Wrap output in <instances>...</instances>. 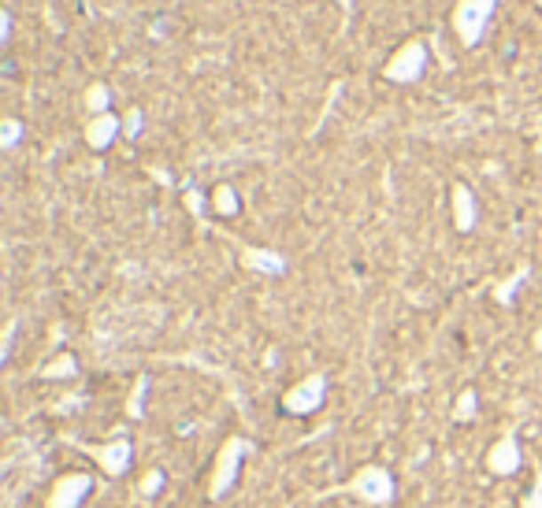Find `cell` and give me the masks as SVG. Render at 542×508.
I'll list each match as a JSON object with an SVG mask.
<instances>
[{
  "label": "cell",
  "mask_w": 542,
  "mask_h": 508,
  "mask_svg": "<svg viewBox=\"0 0 542 508\" xmlns=\"http://www.w3.org/2000/svg\"><path fill=\"white\" fill-rule=\"evenodd\" d=\"M249 453H253V441L242 438V434H231V438L223 441L219 453H216V460H212V472H208V482H204L208 501H223L227 494L235 490L238 479H242V468H245Z\"/></svg>",
  "instance_id": "1"
},
{
  "label": "cell",
  "mask_w": 542,
  "mask_h": 508,
  "mask_svg": "<svg viewBox=\"0 0 542 508\" xmlns=\"http://www.w3.org/2000/svg\"><path fill=\"white\" fill-rule=\"evenodd\" d=\"M494 8L498 0H457L453 4V15H450V27L457 34L465 49H479L487 37V27L494 19Z\"/></svg>",
  "instance_id": "2"
},
{
  "label": "cell",
  "mask_w": 542,
  "mask_h": 508,
  "mask_svg": "<svg viewBox=\"0 0 542 508\" xmlns=\"http://www.w3.org/2000/svg\"><path fill=\"white\" fill-rule=\"evenodd\" d=\"M427 63H431V49L424 37H409L402 41L394 56L383 63V78L394 82V86H412V82H420L427 75Z\"/></svg>",
  "instance_id": "3"
},
{
  "label": "cell",
  "mask_w": 542,
  "mask_h": 508,
  "mask_svg": "<svg viewBox=\"0 0 542 508\" xmlns=\"http://www.w3.org/2000/svg\"><path fill=\"white\" fill-rule=\"evenodd\" d=\"M346 490L357 501L371 504V508H387L394 497H398V482H394V472L383 468V464H364V468H357L349 475Z\"/></svg>",
  "instance_id": "4"
},
{
  "label": "cell",
  "mask_w": 542,
  "mask_h": 508,
  "mask_svg": "<svg viewBox=\"0 0 542 508\" xmlns=\"http://www.w3.org/2000/svg\"><path fill=\"white\" fill-rule=\"evenodd\" d=\"M327 390H331L327 375L323 371H312V375L298 378L294 386H286V393H283V412L286 416H298V419L320 412L323 401H327Z\"/></svg>",
  "instance_id": "5"
},
{
  "label": "cell",
  "mask_w": 542,
  "mask_h": 508,
  "mask_svg": "<svg viewBox=\"0 0 542 508\" xmlns=\"http://www.w3.org/2000/svg\"><path fill=\"white\" fill-rule=\"evenodd\" d=\"M82 453H86L108 479H123L134 464V446L127 438H112V441H100V446H82Z\"/></svg>",
  "instance_id": "6"
},
{
  "label": "cell",
  "mask_w": 542,
  "mask_h": 508,
  "mask_svg": "<svg viewBox=\"0 0 542 508\" xmlns=\"http://www.w3.org/2000/svg\"><path fill=\"white\" fill-rule=\"evenodd\" d=\"M93 475L90 472H64L52 486H49V497L45 508H82L86 497L93 494Z\"/></svg>",
  "instance_id": "7"
},
{
  "label": "cell",
  "mask_w": 542,
  "mask_h": 508,
  "mask_svg": "<svg viewBox=\"0 0 542 508\" xmlns=\"http://www.w3.org/2000/svg\"><path fill=\"white\" fill-rule=\"evenodd\" d=\"M483 464H487V472L498 475V479L516 475V472H520V464H524V449H520L516 431H506L502 438H494V441H490V449H487V456H483Z\"/></svg>",
  "instance_id": "8"
},
{
  "label": "cell",
  "mask_w": 542,
  "mask_h": 508,
  "mask_svg": "<svg viewBox=\"0 0 542 508\" xmlns=\"http://www.w3.org/2000/svg\"><path fill=\"white\" fill-rule=\"evenodd\" d=\"M450 216H453L457 234H472V230L479 226V201H475L468 182H453L450 186Z\"/></svg>",
  "instance_id": "9"
},
{
  "label": "cell",
  "mask_w": 542,
  "mask_h": 508,
  "mask_svg": "<svg viewBox=\"0 0 542 508\" xmlns=\"http://www.w3.org/2000/svg\"><path fill=\"white\" fill-rule=\"evenodd\" d=\"M116 138H123V115H116V112L90 115L86 126H82V141H86L93 153L112 149V141H116Z\"/></svg>",
  "instance_id": "10"
},
{
  "label": "cell",
  "mask_w": 542,
  "mask_h": 508,
  "mask_svg": "<svg viewBox=\"0 0 542 508\" xmlns=\"http://www.w3.org/2000/svg\"><path fill=\"white\" fill-rule=\"evenodd\" d=\"M238 264L257 271V274H283L286 271V257L275 249H260V245H238Z\"/></svg>",
  "instance_id": "11"
},
{
  "label": "cell",
  "mask_w": 542,
  "mask_h": 508,
  "mask_svg": "<svg viewBox=\"0 0 542 508\" xmlns=\"http://www.w3.org/2000/svg\"><path fill=\"white\" fill-rule=\"evenodd\" d=\"M78 375V360L71 353H56L45 360V368H37V378L45 383H60V378H75Z\"/></svg>",
  "instance_id": "12"
},
{
  "label": "cell",
  "mask_w": 542,
  "mask_h": 508,
  "mask_svg": "<svg viewBox=\"0 0 542 508\" xmlns=\"http://www.w3.org/2000/svg\"><path fill=\"white\" fill-rule=\"evenodd\" d=\"M208 204H212V211H216V216H223V219H231V216H238V211H242V197H238V189L231 182H219L212 189V197H208Z\"/></svg>",
  "instance_id": "13"
},
{
  "label": "cell",
  "mask_w": 542,
  "mask_h": 508,
  "mask_svg": "<svg viewBox=\"0 0 542 508\" xmlns=\"http://www.w3.org/2000/svg\"><path fill=\"white\" fill-rule=\"evenodd\" d=\"M82 104H86L90 115L112 112V86H108V82H90L86 93H82Z\"/></svg>",
  "instance_id": "14"
},
{
  "label": "cell",
  "mask_w": 542,
  "mask_h": 508,
  "mask_svg": "<svg viewBox=\"0 0 542 508\" xmlns=\"http://www.w3.org/2000/svg\"><path fill=\"white\" fill-rule=\"evenodd\" d=\"M450 416H453V423H472V419L479 416V393H475L472 386H465L461 393H457Z\"/></svg>",
  "instance_id": "15"
},
{
  "label": "cell",
  "mask_w": 542,
  "mask_h": 508,
  "mask_svg": "<svg viewBox=\"0 0 542 508\" xmlns=\"http://www.w3.org/2000/svg\"><path fill=\"white\" fill-rule=\"evenodd\" d=\"M23 134H27L23 119H15V115H4V119H0V149H4V153H15L19 141H23Z\"/></svg>",
  "instance_id": "16"
},
{
  "label": "cell",
  "mask_w": 542,
  "mask_h": 508,
  "mask_svg": "<svg viewBox=\"0 0 542 508\" xmlns=\"http://www.w3.org/2000/svg\"><path fill=\"white\" fill-rule=\"evenodd\" d=\"M160 490H163V472L160 468H149L141 475V482H138V494L141 497H160Z\"/></svg>",
  "instance_id": "17"
},
{
  "label": "cell",
  "mask_w": 542,
  "mask_h": 508,
  "mask_svg": "<svg viewBox=\"0 0 542 508\" xmlns=\"http://www.w3.org/2000/svg\"><path fill=\"white\" fill-rule=\"evenodd\" d=\"M141 126H145V112L141 108H127V112H123V138L138 141L141 138Z\"/></svg>",
  "instance_id": "18"
},
{
  "label": "cell",
  "mask_w": 542,
  "mask_h": 508,
  "mask_svg": "<svg viewBox=\"0 0 542 508\" xmlns=\"http://www.w3.org/2000/svg\"><path fill=\"white\" fill-rule=\"evenodd\" d=\"M524 279H528V267H520L509 282H502V286L494 290V301H498V305H513V293H516V286L524 282Z\"/></svg>",
  "instance_id": "19"
},
{
  "label": "cell",
  "mask_w": 542,
  "mask_h": 508,
  "mask_svg": "<svg viewBox=\"0 0 542 508\" xmlns=\"http://www.w3.org/2000/svg\"><path fill=\"white\" fill-rule=\"evenodd\" d=\"M15 330H19V320L12 315V320L4 323V334H0V364H8L12 360V345H15Z\"/></svg>",
  "instance_id": "20"
},
{
  "label": "cell",
  "mask_w": 542,
  "mask_h": 508,
  "mask_svg": "<svg viewBox=\"0 0 542 508\" xmlns=\"http://www.w3.org/2000/svg\"><path fill=\"white\" fill-rule=\"evenodd\" d=\"M12 27H15V19H12V12H0V45H12Z\"/></svg>",
  "instance_id": "21"
},
{
  "label": "cell",
  "mask_w": 542,
  "mask_h": 508,
  "mask_svg": "<svg viewBox=\"0 0 542 508\" xmlns=\"http://www.w3.org/2000/svg\"><path fill=\"white\" fill-rule=\"evenodd\" d=\"M520 508H542V475H538V482H535V490H528V494H524V501H520Z\"/></svg>",
  "instance_id": "22"
},
{
  "label": "cell",
  "mask_w": 542,
  "mask_h": 508,
  "mask_svg": "<svg viewBox=\"0 0 542 508\" xmlns=\"http://www.w3.org/2000/svg\"><path fill=\"white\" fill-rule=\"evenodd\" d=\"M531 349L542 356V323H538V327H535V334H531Z\"/></svg>",
  "instance_id": "23"
},
{
  "label": "cell",
  "mask_w": 542,
  "mask_h": 508,
  "mask_svg": "<svg viewBox=\"0 0 542 508\" xmlns=\"http://www.w3.org/2000/svg\"><path fill=\"white\" fill-rule=\"evenodd\" d=\"M335 4H339L342 12H353V0H335Z\"/></svg>",
  "instance_id": "24"
},
{
  "label": "cell",
  "mask_w": 542,
  "mask_h": 508,
  "mask_svg": "<svg viewBox=\"0 0 542 508\" xmlns=\"http://www.w3.org/2000/svg\"><path fill=\"white\" fill-rule=\"evenodd\" d=\"M535 4H538V12H542V0H535Z\"/></svg>",
  "instance_id": "25"
}]
</instances>
